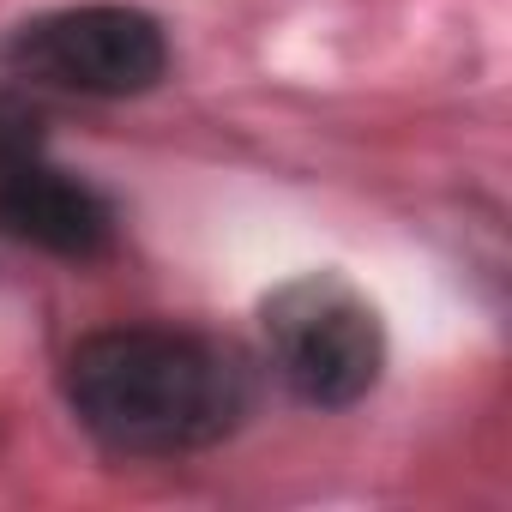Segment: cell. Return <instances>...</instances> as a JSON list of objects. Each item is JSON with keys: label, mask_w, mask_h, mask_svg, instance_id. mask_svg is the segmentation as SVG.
<instances>
[{"label": "cell", "mask_w": 512, "mask_h": 512, "mask_svg": "<svg viewBox=\"0 0 512 512\" xmlns=\"http://www.w3.org/2000/svg\"><path fill=\"white\" fill-rule=\"evenodd\" d=\"M67 404L103 446L175 458L235 434L247 416V374L193 332L109 326L67 356Z\"/></svg>", "instance_id": "cell-1"}, {"label": "cell", "mask_w": 512, "mask_h": 512, "mask_svg": "<svg viewBox=\"0 0 512 512\" xmlns=\"http://www.w3.org/2000/svg\"><path fill=\"white\" fill-rule=\"evenodd\" d=\"M266 344L278 374L296 398L320 410H344L380 386L386 368V326L374 302L338 272H302L260 308Z\"/></svg>", "instance_id": "cell-2"}, {"label": "cell", "mask_w": 512, "mask_h": 512, "mask_svg": "<svg viewBox=\"0 0 512 512\" xmlns=\"http://www.w3.org/2000/svg\"><path fill=\"white\" fill-rule=\"evenodd\" d=\"M13 61L61 91L139 97L169 73L163 25L139 7H67L43 13L13 37Z\"/></svg>", "instance_id": "cell-3"}, {"label": "cell", "mask_w": 512, "mask_h": 512, "mask_svg": "<svg viewBox=\"0 0 512 512\" xmlns=\"http://www.w3.org/2000/svg\"><path fill=\"white\" fill-rule=\"evenodd\" d=\"M0 235L55 260H103L115 247V205L73 169H61L37 121L0 109Z\"/></svg>", "instance_id": "cell-4"}]
</instances>
